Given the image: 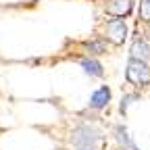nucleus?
<instances>
[{"mask_svg":"<svg viewBox=\"0 0 150 150\" xmlns=\"http://www.w3.org/2000/svg\"><path fill=\"white\" fill-rule=\"evenodd\" d=\"M131 8H134V0H108L106 4V11L115 17H125L131 13Z\"/></svg>","mask_w":150,"mask_h":150,"instance_id":"nucleus-5","label":"nucleus"},{"mask_svg":"<svg viewBox=\"0 0 150 150\" xmlns=\"http://www.w3.org/2000/svg\"><path fill=\"white\" fill-rule=\"evenodd\" d=\"M79 65H81L83 73L90 75V77H102V75H104V67H102V63L96 61V59H92V56H86V59H81Z\"/></svg>","mask_w":150,"mask_h":150,"instance_id":"nucleus-6","label":"nucleus"},{"mask_svg":"<svg viewBox=\"0 0 150 150\" xmlns=\"http://www.w3.org/2000/svg\"><path fill=\"white\" fill-rule=\"evenodd\" d=\"M115 134H117V140H119V144H121L123 148H127V150H140V148L134 144V140L129 138V134L125 131V127L117 125V127H115Z\"/></svg>","mask_w":150,"mask_h":150,"instance_id":"nucleus-8","label":"nucleus"},{"mask_svg":"<svg viewBox=\"0 0 150 150\" xmlns=\"http://www.w3.org/2000/svg\"><path fill=\"white\" fill-rule=\"evenodd\" d=\"M104 33H106V40H110L115 46H121L125 42V38H127V25L119 17L108 19L106 25H104Z\"/></svg>","mask_w":150,"mask_h":150,"instance_id":"nucleus-3","label":"nucleus"},{"mask_svg":"<svg viewBox=\"0 0 150 150\" xmlns=\"http://www.w3.org/2000/svg\"><path fill=\"white\" fill-rule=\"evenodd\" d=\"M125 79L134 86H146L150 81V69L146 61H138V59H129L127 69H125Z\"/></svg>","mask_w":150,"mask_h":150,"instance_id":"nucleus-1","label":"nucleus"},{"mask_svg":"<svg viewBox=\"0 0 150 150\" xmlns=\"http://www.w3.org/2000/svg\"><path fill=\"white\" fill-rule=\"evenodd\" d=\"M131 59H138V61H148L150 59V44L144 40V38H138V40H134V44H131Z\"/></svg>","mask_w":150,"mask_h":150,"instance_id":"nucleus-7","label":"nucleus"},{"mask_svg":"<svg viewBox=\"0 0 150 150\" xmlns=\"http://www.w3.org/2000/svg\"><path fill=\"white\" fill-rule=\"evenodd\" d=\"M79 150H94V148H79Z\"/></svg>","mask_w":150,"mask_h":150,"instance_id":"nucleus-12","label":"nucleus"},{"mask_svg":"<svg viewBox=\"0 0 150 150\" xmlns=\"http://www.w3.org/2000/svg\"><path fill=\"white\" fill-rule=\"evenodd\" d=\"M98 140H100V131L92 125H79L71 131V142L81 148H92Z\"/></svg>","mask_w":150,"mask_h":150,"instance_id":"nucleus-2","label":"nucleus"},{"mask_svg":"<svg viewBox=\"0 0 150 150\" xmlns=\"http://www.w3.org/2000/svg\"><path fill=\"white\" fill-rule=\"evenodd\" d=\"M83 50L90 56H96V54H104L106 52V46H104L102 40H88V42H83Z\"/></svg>","mask_w":150,"mask_h":150,"instance_id":"nucleus-9","label":"nucleus"},{"mask_svg":"<svg viewBox=\"0 0 150 150\" xmlns=\"http://www.w3.org/2000/svg\"><path fill=\"white\" fill-rule=\"evenodd\" d=\"M140 96H138V94H127V96H123V100H121V106H119V110L121 112H125L127 110V106L131 104V102H134V100H138Z\"/></svg>","mask_w":150,"mask_h":150,"instance_id":"nucleus-11","label":"nucleus"},{"mask_svg":"<svg viewBox=\"0 0 150 150\" xmlns=\"http://www.w3.org/2000/svg\"><path fill=\"white\" fill-rule=\"evenodd\" d=\"M140 19L150 23V0H140Z\"/></svg>","mask_w":150,"mask_h":150,"instance_id":"nucleus-10","label":"nucleus"},{"mask_svg":"<svg viewBox=\"0 0 150 150\" xmlns=\"http://www.w3.org/2000/svg\"><path fill=\"white\" fill-rule=\"evenodd\" d=\"M110 102V88L108 86H100L98 90H94L92 92V96H90V108L94 110H100V108H106Z\"/></svg>","mask_w":150,"mask_h":150,"instance_id":"nucleus-4","label":"nucleus"}]
</instances>
